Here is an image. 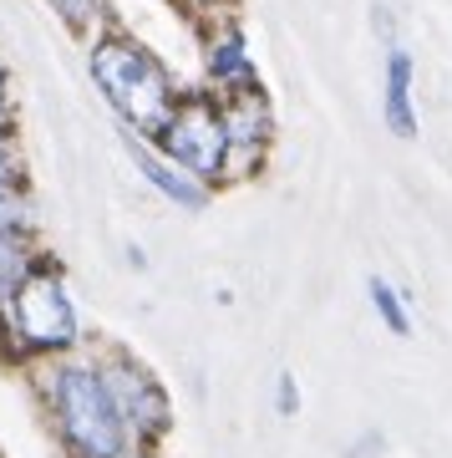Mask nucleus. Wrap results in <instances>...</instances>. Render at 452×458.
<instances>
[{"label": "nucleus", "mask_w": 452, "mask_h": 458, "mask_svg": "<svg viewBox=\"0 0 452 458\" xmlns=\"http://www.w3.org/2000/svg\"><path fill=\"white\" fill-rule=\"evenodd\" d=\"M36 397H41L66 458H122L132 448L97 357L71 352V357L41 361L36 367Z\"/></svg>", "instance_id": "nucleus-1"}, {"label": "nucleus", "mask_w": 452, "mask_h": 458, "mask_svg": "<svg viewBox=\"0 0 452 458\" xmlns=\"http://www.w3.org/2000/svg\"><path fill=\"white\" fill-rule=\"evenodd\" d=\"M87 72H92L102 102L122 117V128L143 132V138H153L183 98L158 51H147L143 41H132L122 31H102L87 47Z\"/></svg>", "instance_id": "nucleus-2"}, {"label": "nucleus", "mask_w": 452, "mask_h": 458, "mask_svg": "<svg viewBox=\"0 0 452 458\" xmlns=\"http://www.w3.org/2000/svg\"><path fill=\"white\" fill-rule=\"evenodd\" d=\"M0 311L11 321V342H16L21 361H56V357L81 352L77 301H71L62 270H56L46 255H41V265L26 276V285H21Z\"/></svg>", "instance_id": "nucleus-3"}, {"label": "nucleus", "mask_w": 452, "mask_h": 458, "mask_svg": "<svg viewBox=\"0 0 452 458\" xmlns=\"http://www.w3.org/2000/svg\"><path fill=\"white\" fill-rule=\"evenodd\" d=\"M153 148L209 189L234 179V143H229L224 107H219L213 92H183L178 107L168 113V123L153 132Z\"/></svg>", "instance_id": "nucleus-4"}, {"label": "nucleus", "mask_w": 452, "mask_h": 458, "mask_svg": "<svg viewBox=\"0 0 452 458\" xmlns=\"http://www.w3.org/2000/svg\"><path fill=\"white\" fill-rule=\"evenodd\" d=\"M97 361H102L107 387H113V403L122 412V428H128L132 448H158L173 433V397H168V387L138 357L117 352V346L97 352Z\"/></svg>", "instance_id": "nucleus-5"}, {"label": "nucleus", "mask_w": 452, "mask_h": 458, "mask_svg": "<svg viewBox=\"0 0 452 458\" xmlns=\"http://www.w3.org/2000/svg\"><path fill=\"white\" fill-rule=\"evenodd\" d=\"M219 107H224L229 143H234V179L255 174L270 158L275 132H280L275 102H270V92H239V98H219Z\"/></svg>", "instance_id": "nucleus-6"}, {"label": "nucleus", "mask_w": 452, "mask_h": 458, "mask_svg": "<svg viewBox=\"0 0 452 458\" xmlns=\"http://www.w3.org/2000/svg\"><path fill=\"white\" fill-rule=\"evenodd\" d=\"M204 77H209L213 98H239V92H264L259 82V62L249 51V36L234 21H219L204 36Z\"/></svg>", "instance_id": "nucleus-7"}, {"label": "nucleus", "mask_w": 452, "mask_h": 458, "mask_svg": "<svg viewBox=\"0 0 452 458\" xmlns=\"http://www.w3.org/2000/svg\"><path fill=\"white\" fill-rule=\"evenodd\" d=\"M381 128L402 143L422 138V107H417V56L406 47H387L381 56Z\"/></svg>", "instance_id": "nucleus-8"}, {"label": "nucleus", "mask_w": 452, "mask_h": 458, "mask_svg": "<svg viewBox=\"0 0 452 458\" xmlns=\"http://www.w3.org/2000/svg\"><path fill=\"white\" fill-rule=\"evenodd\" d=\"M122 148H128V158L138 164V174H143V179L153 183L168 204H178L183 214H204L213 204L209 183H198L194 174H183L178 164H168L158 148H153V138H143V132H122Z\"/></svg>", "instance_id": "nucleus-9"}, {"label": "nucleus", "mask_w": 452, "mask_h": 458, "mask_svg": "<svg viewBox=\"0 0 452 458\" xmlns=\"http://www.w3.org/2000/svg\"><path fill=\"white\" fill-rule=\"evenodd\" d=\"M36 265H41V250L31 245V229H5L0 234V306L26 285Z\"/></svg>", "instance_id": "nucleus-10"}, {"label": "nucleus", "mask_w": 452, "mask_h": 458, "mask_svg": "<svg viewBox=\"0 0 452 458\" xmlns=\"http://www.w3.org/2000/svg\"><path fill=\"white\" fill-rule=\"evenodd\" d=\"M366 306H372V316L381 321L387 336H412V295L402 285H391L381 276H366Z\"/></svg>", "instance_id": "nucleus-11"}, {"label": "nucleus", "mask_w": 452, "mask_h": 458, "mask_svg": "<svg viewBox=\"0 0 452 458\" xmlns=\"http://www.w3.org/2000/svg\"><path fill=\"white\" fill-rule=\"evenodd\" d=\"M51 11H56V21H62L71 36H81V41H97L102 26H107V11H102V0H46Z\"/></svg>", "instance_id": "nucleus-12"}, {"label": "nucleus", "mask_w": 452, "mask_h": 458, "mask_svg": "<svg viewBox=\"0 0 452 458\" xmlns=\"http://www.w3.org/2000/svg\"><path fill=\"white\" fill-rule=\"evenodd\" d=\"M173 5L188 21H204V26H219V21H229V11H234V0H173Z\"/></svg>", "instance_id": "nucleus-13"}, {"label": "nucleus", "mask_w": 452, "mask_h": 458, "mask_svg": "<svg viewBox=\"0 0 452 458\" xmlns=\"http://www.w3.org/2000/svg\"><path fill=\"white\" fill-rule=\"evenodd\" d=\"M275 412L280 418H300V377L295 372L275 377Z\"/></svg>", "instance_id": "nucleus-14"}, {"label": "nucleus", "mask_w": 452, "mask_h": 458, "mask_svg": "<svg viewBox=\"0 0 452 458\" xmlns=\"http://www.w3.org/2000/svg\"><path fill=\"white\" fill-rule=\"evenodd\" d=\"M11 189H26L21 183V153H16V138H0V194Z\"/></svg>", "instance_id": "nucleus-15"}, {"label": "nucleus", "mask_w": 452, "mask_h": 458, "mask_svg": "<svg viewBox=\"0 0 452 458\" xmlns=\"http://www.w3.org/2000/svg\"><path fill=\"white\" fill-rule=\"evenodd\" d=\"M372 31L381 36V51L402 47V41H397V16H391V5H372Z\"/></svg>", "instance_id": "nucleus-16"}, {"label": "nucleus", "mask_w": 452, "mask_h": 458, "mask_svg": "<svg viewBox=\"0 0 452 458\" xmlns=\"http://www.w3.org/2000/svg\"><path fill=\"white\" fill-rule=\"evenodd\" d=\"M0 138H16V123H11V77L0 66Z\"/></svg>", "instance_id": "nucleus-17"}, {"label": "nucleus", "mask_w": 452, "mask_h": 458, "mask_svg": "<svg viewBox=\"0 0 452 458\" xmlns=\"http://www.w3.org/2000/svg\"><path fill=\"white\" fill-rule=\"evenodd\" d=\"M372 454H387V438H381V433H366V438L356 443L346 458H372Z\"/></svg>", "instance_id": "nucleus-18"}, {"label": "nucleus", "mask_w": 452, "mask_h": 458, "mask_svg": "<svg viewBox=\"0 0 452 458\" xmlns=\"http://www.w3.org/2000/svg\"><path fill=\"white\" fill-rule=\"evenodd\" d=\"M122 458H163V454H158V448H128Z\"/></svg>", "instance_id": "nucleus-19"}]
</instances>
